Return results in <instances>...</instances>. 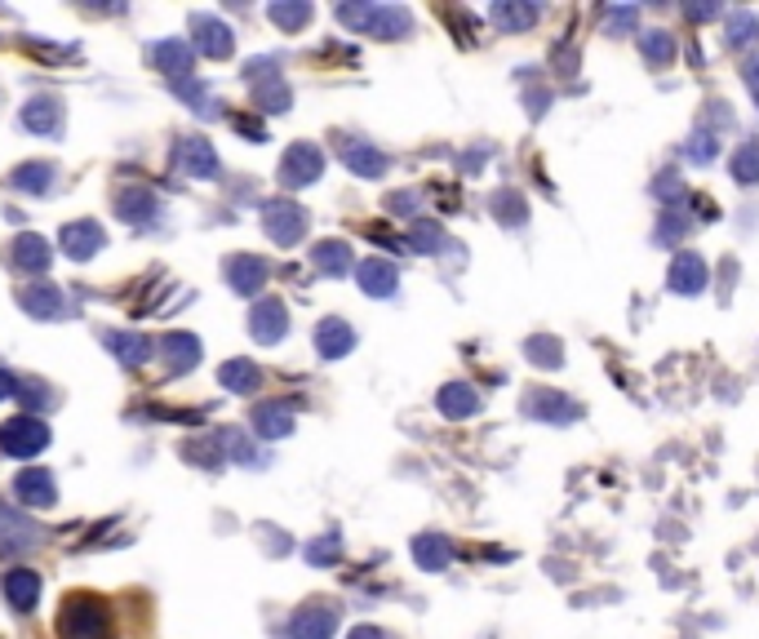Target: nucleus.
Listing matches in <instances>:
<instances>
[{
	"mask_svg": "<svg viewBox=\"0 0 759 639\" xmlns=\"http://www.w3.org/2000/svg\"><path fill=\"white\" fill-rule=\"evenodd\" d=\"M338 18L347 27H356V31L377 36V40H400L413 27V18L404 10H396V5H343Z\"/></svg>",
	"mask_w": 759,
	"mask_h": 639,
	"instance_id": "2",
	"label": "nucleus"
},
{
	"mask_svg": "<svg viewBox=\"0 0 759 639\" xmlns=\"http://www.w3.org/2000/svg\"><path fill=\"white\" fill-rule=\"evenodd\" d=\"M262 231H267L271 244L290 250V244H298L307 235V209L294 205V201H267L262 205Z\"/></svg>",
	"mask_w": 759,
	"mask_h": 639,
	"instance_id": "4",
	"label": "nucleus"
},
{
	"mask_svg": "<svg viewBox=\"0 0 759 639\" xmlns=\"http://www.w3.org/2000/svg\"><path fill=\"white\" fill-rule=\"evenodd\" d=\"M249 426H254L262 439H284V435L294 431V409H290V405H258L254 418H249Z\"/></svg>",
	"mask_w": 759,
	"mask_h": 639,
	"instance_id": "28",
	"label": "nucleus"
},
{
	"mask_svg": "<svg viewBox=\"0 0 759 639\" xmlns=\"http://www.w3.org/2000/svg\"><path fill=\"white\" fill-rule=\"evenodd\" d=\"M14 494H18L23 507L44 511V507H54V502H59V484H54V475L44 471V467H27V471L14 475Z\"/></svg>",
	"mask_w": 759,
	"mask_h": 639,
	"instance_id": "12",
	"label": "nucleus"
},
{
	"mask_svg": "<svg viewBox=\"0 0 759 639\" xmlns=\"http://www.w3.org/2000/svg\"><path fill=\"white\" fill-rule=\"evenodd\" d=\"M54 165L50 161H31V165H18L14 174H10V187L14 191H31V195H44V191H50L54 187Z\"/></svg>",
	"mask_w": 759,
	"mask_h": 639,
	"instance_id": "31",
	"label": "nucleus"
},
{
	"mask_svg": "<svg viewBox=\"0 0 759 639\" xmlns=\"http://www.w3.org/2000/svg\"><path fill=\"white\" fill-rule=\"evenodd\" d=\"M343 165L356 174V178H383L387 174V156L377 152V146H369V142H343Z\"/></svg>",
	"mask_w": 759,
	"mask_h": 639,
	"instance_id": "22",
	"label": "nucleus"
},
{
	"mask_svg": "<svg viewBox=\"0 0 759 639\" xmlns=\"http://www.w3.org/2000/svg\"><path fill=\"white\" fill-rule=\"evenodd\" d=\"M218 382H222V391H231V396H249V391L262 386V369L241 356V360L218 365Z\"/></svg>",
	"mask_w": 759,
	"mask_h": 639,
	"instance_id": "23",
	"label": "nucleus"
},
{
	"mask_svg": "<svg viewBox=\"0 0 759 639\" xmlns=\"http://www.w3.org/2000/svg\"><path fill=\"white\" fill-rule=\"evenodd\" d=\"M525 409H529V418H546V422H574L582 413L574 400H564L559 391H538Z\"/></svg>",
	"mask_w": 759,
	"mask_h": 639,
	"instance_id": "29",
	"label": "nucleus"
},
{
	"mask_svg": "<svg viewBox=\"0 0 759 639\" xmlns=\"http://www.w3.org/2000/svg\"><path fill=\"white\" fill-rule=\"evenodd\" d=\"M733 178H737V182H746V187H750V182H759V138H755V142H746L742 152L733 156Z\"/></svg>",
	"mask_w": 759,
	"mask_h": 639,
	"instance_id": "36",
	"label": "nucleus"
},
{
	"mask_svg": "<svg viewBox=\"0 0 759 639\" xmlns=\"http://www.w3.org/2000/svg\"><path fill=\"white\" fill-rule=\"evenodd\" d=\"M59 244L72 263H89V258H99V250H107V231L93 218H76L59 231Z\"/></svg>",
	"mask_w": 759,
	"mask_h": 639,
	"instance_id": "8",
	"label": "nucleus"
},
{
	"mask_svg": "<svg viewBox=\"0 0 759 639\" xmlns=\"http://www.w3.org/2000/svg\"><path fill=\"white\" fill-rule=\"evenodd\" d=\"M338 630V609L329 604H307L290 617V639H334Z\"/></svg>",
	"mask_w": 759,
	"mask_h": 639,
	"instance_id": "13",
	"label": "nucleus"
},
{
	"mask_svg": "<svg viewBox=\"0 0 759 639\" xmlns=\"http://www.w3.org/2000/svg\"><path fill=\"white\" fill-rule=\"evenodd\" d=\"M356 276H360V289L369 293V298H391L396 284H400V271H396L387 258H369V263H360Z\"/></svg>",
	"mask_w": 759,
	"mask_h": 639,
	"instance_id": "21",
	"label": "nucleus"
},
{
	"mask_svg": "<svg viewBox=\"0 0 759 639\" xmlns=\"http://www.w3.org/2000/svg\"><path fill=\"white\" fill-rule=\"evenodd\" d=\"M702 284H706L702 258H697V254H680L676 267H671V289H676V293H697Z\"/></svg>",
	"mask_w": 759,
	"mask_h": 639,
	"instance_id": "32",
	"label": "nucleus"
},
{
	"mask_svg": "<svg viewBox=\"0 0 759 639\" xmlns=\"http://www.w3.org/2000/svg\"><path fill=\"white\" fill-rule=\"evenodd\" d=\"M347 639H387V635H383V630H377V626H356V630H351Z\"/></svg>",
	"mask_w": 759,
	"mask_h": 639,
	"instance_id": "46",
	"label": "nucleus"
},
{
	"mask_svg": "<svg viewBox=\"0 0 759 639\" xmlns=\"http://www.w3.org/2000/svg\"><path fill=\"white\" fill-rule=\"evenodd\" d=\"M320 174H324V152L316 142H294L280 161V187H290V191L311 187Z\"/></svg>",
	"mask_w": 759,
	"mask_h": 639,
	"instance_id": "5",
	"label": "nucleus"
},
{
	"mask_svg": "<svg viewBox=\"0 0 759 639\" xmlns=\"http://www.w3.org/2000/svg\"><path fill=\"white\" fill-rule=\"evenodd\" d=\"M413 560H417V568H426V573H440V568H449V560H453V542H449V537H440V533H422L417 542H413Z\"/></svg>",
	"mask_w": 759,
	"mask_h": 639,
	"instance_id": "27",
	"label": "nucleus"
},
{
	"mask_svg": "<svg viewBox=\"0 0 759 639\" xmlns=\"http://www.w3.org/2000/svg\"><path fill=\"white\" fill-rule=\"evenodd\" d=\"M10 396H18V382H14L5 369H0V400H10Z\"/></svg>",
	"mask_w": 759,
	"mask_h": 639,
	"instance_id": "45",
	"label": "nucleus"
},
{
	"mask_svg": "<svg viewBox=\"0 0 759 639\" xmlns=\"http://www.w3.org/2000/svg\"><path fill=\"white\" fill-rule=\"evenodd\" d=\"M351 347H356V329L347 320L329 316V320L316 324V352L324 360H343V356H351Z\"/></svg>",
	"mask_w": 759,
	"mask_h": 639,
	"instance_id": "17",
	"label": "nucleus"
},
{
	"mask_svg": "<svg viewBox=\"0 0 759 639\" xmlns=\"http://www.w3.org/2000/svg\"><path fill=\"white\" fill-rule=\"evenodd\" d=\"M40 533H44V528H36L27 515H18L14 507L0 502V555H23V551H31V547L40 542Z\"/></svg>",
	"mask_w": 759,
	"mask_h": 639,
	"instance_id": "9",
	"label": "nucleus"
},
{
	"mask_svg": "<svg viewBox=\"0 0 759 639\" xmlns=\"http://www.w3.org/2000/svg\"><path fill=\"white\" fill-rule=\"evenodd\" d=\"M218 449H222L231 462H241V467H262V462H267L262 449L254 445V439H249L241 426H222V431H218Z\"/></svg>",
	"mask_w": 759,
	"mask_h": 639,
	"instance_id": "26",
	"label": "nucleus"
},
{
	"mask_svg": "<svg viewBox=\"0 0 759 639\" xmlns=\"http://www.w3.org/2000/svg\"><path fill=\"white\" fill-rule=\"evenodd\" d=\"M103 342H107V352H116L120 365H147L152 360V337H142V333L112 329V333H103Z\"/></svg>",
	"mask_w": 759,
	"mask_h": 639,
	"instance_id": "25",
	"label": "nucleus"
},
{
	"mask_svg": "<svg viewBox=\"0 0 759 639\" xmlns=\"http://www.w3.org/2000/svg\"><path fill=\"white\" fill-rule=\"evenodd\" d=\"M657 195H661V201H676V195H684V187H680L671 174H661V182H657Z\"/></svg>",
	"mask_w": 759,
	"mask_h": 639,
	"instance_id": "44",
	"label": "nucleus"
},
{
	"mask_svg": "<svg viewBox=\"0 0 759 639\" xmlns=\"http://www.w3.org/2000/svg\"><path fill=\"white\" fill-rule=\"evenodd\" d=\"M746 85H750V93H755V103H759V63H750V67H746Z\"/></svg>",
	"mask_w": 759,
	"mask_h": 639,
	"instance_id": "47",
	"label": "nucleus"
},
{
	"mask_svg": "<svg viewBox=\"0 0 759 639\" xmlns=\"http://www.w3.org/2000/svg\"><path fill=\"white\" fill-rule=\"evenodd\" d=\"M116 214L125 222H133V227H152L156 214H160V201H156V191H147V187H125L116 195Z\"/></svg>",
	"mask_w": 759,
	"mask_h": 639,
	"instance_id": "18",
	"label": "nucleus"
},
{
	"mask_svg": "<svg viewBox=\"0 0 759 639\" xmlns=\"http://www.w3.org/2000/svg\"><path fill=\"white\" fill-rule=\"evenodd\" d=\"M0 586H5L10 609H18V613H31L40 604V573L36 568H10L0 577Z\"/></svg>",
	"mask_w": 759,
	"mask_h": 639,
	"instance_id": "20",
	"label": "nucleus"
},
{
	"mask_svg": "<svg viewBox=\"0 0 759 639\" xmlns=\"http://www.w3.org/2000/svg\"><path fill=\"white\" fill-rule=\"evenodd\" d=\"M759 36V18L755 14H729V44H746Z\"/></svg>",
	"mask_w": 759,
	"mask_h": 639,
	"instance_id": "39",
	"label": "nucleus"
},
{
	"mask_svg": "<svg viewBox=\"0 0 759 639\" xmlns=\"http://www.w3.org/2000/svg\"><path fill=\"white\" fill-rule=\"evenodd\" d=\"M338 551H343V542H338V533H324V537H316V542L307 547V560L320 568V564H334L338 560Z\"/></svg>",
	"mask_w": 759,
	"mask_h": 639,
	"instance_id": "38",
	"label": "nucleus"
},
{
	"mask_svg": "<svg viewBox=\"0 0 759 639\" xmlns=\"http://www.w3.org/2000/svg\"><path fill=\"white\" fill-rule=\"evenodd\" d=\"M165 356H169V369L173 373H192L201 365V337L196 333H182V329L165 333Z\"/></svg>",
	"mask_w": 759,
	"mask_h": 639,
	"instance_id": "24",
	"label": "nucleus"
},
{
	"mask_svg": "<svg viewBox=\"0 0 759 639\" xmlns=\"http://www.w3.org/2000/svg\"><path fill=\"white\" fill-rule=\"evenodd\" d=\"M173 169L186 174V178H196V182H214L218 178V152L209 146V138H178Z\"/></svg>",
	"mask_w": 759,
	"mask_h": 639,
	"instance_id": "7",
	"label": "nucleus"
},
{
	"mask_svg": "<svg viewBox=\"0 0 759 639\" xmlns=\"http://www.w3.org/2000/svg\"><path fill=\"white\" fill-rule=\"evenodd\" d=\"M222 276H227V284H231V293H241V298H254V293L267 284L271 267H267L258 254H235V258L222 263Z\"/></svg>",
	"mask_w": 759,
	"mask_h": 639,
	"instance_id": "10",
	"label": "nucleus"
},
{
	"mask_svg": "<svg viewBox=\"0 0 759 639\" xmlns=\"http://www.w3.org/2000/svg\"><path fill=\"white\" fill-rule=\"evenodd\" d=\"M480 409V396L471 386H445L440 391V413L445 418H466V413H476Z\"/></svg>",
	"mask_w": 759,
	"mask_h": 639,
	"instance_id": "33",
	"label": "nucleus"
},
{
	"mask_svg": "<svg viewBox=\"0 0 759 639\" xmlns=\"http://www.w3.org/2000/svg\"><path fill=\"white\" fill-rule=\"evenodd\" d=\"M18 120L31 133H59L63 129V103L54 93H36V98H27V107L18 112Z\"/></svg>",
	"mask_w": 759,
	"mask_h": 639,
	"instance_id": "16",
	"label": "nucleus"
},
{
	"mask_svg": "<svg viewBox=\"0 0 759 639\" xmlns=\"http://www.w3.org/2000/svg\"><path fill=\"white\" fill-rule=\"evenodd\" d=\"M644 59H648V63H657V67H667V63L676 59V44H671V36H667V31H648V36H644Z\"/></svg>",
	"mask_w": 759,
	"mask_h": 639,
	"instance_id": "37",
	"label": "nucleus"
},
{
	"mask_svg": "<svg viewBox=\"0 0 759 639\" xmlns=\"http://www.w3.org/2000/svg\"><path fill=\"white\" fill-rule=\"evenodd\" d=\"M18 307L31 316V320H63L67 316V298L59 284H27L18 293Z\"/></svg>",
	"mask_w": 759,
	"mask_h": 639,
	"instance_id": "15",
	"label": "nucleus"
},
{
	"mask_svg": "<svg viewBox=\"0 0 759 639\" xmlns=\"http://www.w3.org/2000/svg\"><path fill=\"white\" fill-rule=\"evenodd\" d=\"M533 18H538V14L525 10V5H498V10H493V23H498V27H529Z\"/></svg>",
	"mask_w": 759,
	"mask_h": 639,
	"instance_id": "41",
	"label": "nucleus"
},
{
	"mask_svg": "<svg viewBox=\"0 0 759 639\" xmlns=\"http://www.w3.org/2000/svg\"><path fill=\"white\" fill-rule=\"evenodd\" d=\"M689 156H693L697 165L716 161V142H710V133H706V129H702V133H693V146H689Z\"/></svg>",
	"mask_w": 759,
	"mask_h": 639,
	"instance_id": "43",
	"label": "nucleus"
},
{
	"mask_svg": "<svg viewBox=\"0 0 759 639\" xmlns=\"http://www.w3.org/2000/svg\"><path fill=\"white\" fill-rule=\"evenodd\" d=\"M152 63L169 76V85H182V80H192L196 49L186 40H160V44H152Z\"/></svg>",
	"mask_w": 759,
	"mask_h": 639,
	"instance_id": "14",
	"label": "nucleus"
},
{
	"mask_svg": "<svg viewBox=\"0 0 759 639\" xmlns=\"http://www.w3.org/2000/svg\"><path fill=\"white\" fill-rule=\"evenodd\" d=\"M50 449V426L40 413H18L10 422H0V453L10 458H36Z\"/></svg>",
	"mask_w": 759,
	"mask_h": 639,
	"instance_id": "3",
	"label": "nucleus"
},
{
	"mask_svg": "<svg viewBox=\"0 0 759 639\" xmlns=\"http://www.w3.org/2000/svg\"><path fill=\"white\" fill-rule=\"evenodd\" d=\"M192 49H196V54H205L209 63H222V59L235 54V36H231V27L222 18L192 14Z\"/></svg>",
	"mask_w": 759,
	"mask_h": 639,
	"instance_id": "6",
	"label": "nucleus"
},
{
	"mask_svg": "<svg viewBox=\"0 0 759 639\" xmlns=\"http://www.w3.org/2000/svg\"><path fill=\"white\" fill-rule=\"evenodd\" d=\"M271 23L284 31H298L311 23V5L307 0H280V5H271Z\"/></svg>",
	"mask_w": 759,
	"mask_h": 639,
	"instance_id": "34",
	"label": "nucleus"
},
{
	"mask_svg": "<svg viewBox=\"0 0 759 639\" xmlns=\"http://www.w3.org/2000/svg\"><path fill=\"white\" fill-rule=\"evenodd\" d=\"M311 263H316L320 276H347L351 271V250L343 240H320L311 250Z\"/></svg>",
	"mask_w": 759,
	"mask_h": 639,
	"instance_id": "30",
	"label": "nucleus"
},
{
	"mask_svg": "<svg viewBox=\"0 0 759 639\" xmlns=\"http://www.w3.org/2000/svg\"><path fill=\"white\" fill-rule=\"evenodd\" d=\"M413 244H417V254H440L445 235H440L436 222H417V227H413Z\"/></svg>",
	"mask_w": 759,
	"mask_h": 639,
	"instance_id": "40",
	"label": "nucleus"
},
{
	"mask_svg": "<svg viewBox=\"0 0 759 639\" xmlns=\"http://www.w3.org/2000/svg\"><path fill=\"white\" fill-rule=\"evenodd\" d=\"M112 630V609L103 596L93 591H76L63 600L59 613V639H107Z\"/></svg>",
	"mask_w": 759,
	"mask_h": 639,
	"instance_id": "1",
	"label": "nucleus"
},
{
	"mask_svg": "<svg viewBox=\"0 0 759 639\" xmlns=\"http://www.w3.org/2000/svg\"><path fill=\"white\" fill-rule=\"evenodd\" d=\"M254 103H258L262 112H290V85H280V76L262 80V85L254 89Z\"/></svg>",
	"mask_w": 759,
	"mask_h": 639,
	"instance_id": "35",
	"label": "nucleus"
},
{
	"mask_svg": "<svg viewBox=\"0 0 759 639\" xmlns=\"http://www.w3.org/2000/svg\"><path fill=\"white\" fill-rule=\"evenodd\" d=\"M10 250H14V267H18V271H27V276H44V271H50V263H54L50 240L36 235V231L18 235V240L10 244Z\"/></svg>",
	"mask_w": 759,
	"mask_h": 639,
	"instance_id": "19",
	"label": "nucleus"
},
{
	"mask_svg": "<svg viewBox=\"0 0 759 639\" xmlns=\"http://www.w3.org/2000/svg\"><path fill=\"white\" fill-rule=\"evenodd\" d=\"M284 333H290V311H284V303L280 298L254 303V311H249V337L262 342V347H271V342H280Z\"/></svg>",
	"mask_w": 759,
	"mask_h": 639,
	"instance_id": "11",
	"label": "nucleus"
},
{
	"mask_svg": "<svg viewBox=\"0 0 759 639\" xmlns=\"http://www.w3.org/2000/svg\"><path fill=\"white\" fill-rule=\"evenodd\" d=\"M529 352H533V360H538V365H551V369L559 365V342H546V337H533V342H529Z\"/></svg>",
	"mask_w": 759,
	"mask_h": 639,
	"instance_id": "42",
	"label": "nucleus"
}]
</instances>
